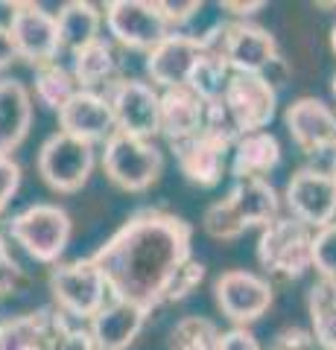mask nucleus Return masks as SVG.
<instances>
[{
    "mask_svg": "<svg viewBox=\"0 0 336 350\" xmlns=\"http://www.w3.org/2000/svg\"><path fill=\"white\" fill-rule=\"evenodd\" d=\"M307 312H310V333L316 336L322 350H336V283L316 280L307 292Z\"/></svg>",
    "mask_w": 336,
    "mask_h": 350,
    "instance_id": "obj_26",
    "label": "nucleus"
},
{
    "mask_svg": "<svg viewBox=\"0 0 336 350\" xmlns=\"http://www.w3.org/2000/svg\"><path fill=\"white\" fill-rule=\"evenodd\" d=\"M105 100L112 105L117 131L140 140H153L161 135V94L153 82L120 76L105 88Z\"/></svg>",
    "mask_w": 336,
    "mask_h": 350,
    "instance_id": "obj_8",
    "label": "nucleus"
},
{
    "mask_svg": "<svg viewBox=\"0 0 336 350\" xmlns=\"http://www.w3.org/2000/svg\"><path fill=\"white\" fill-rule=\"evenodd\" d=\"M331 91H333V100H336V73H333V82H331Z\"/></svg>",
    "mask_w": 336,
    "mask_h": 350,
    "instance_id": "obj_45",
    "label": "nucleus"
},
{
    "mask_svg": "<svg viewBox=\"0 0 336 350\" xmlns=\"http://www.w3.org/2000/svg\"><path fill=\"white\" fill-rule=\"evenodd\" d=\"M313 269L319 271V280L336 283V222L313 231Z\"/></svg>",
    "mask_w": 336,
    "mask_h": 350,
    "instance_id": "obj_34",
    "label": "nucleus"
},
{
    "mask_svg": "<svg viewBox=\"0 0 336 350\" xmlns=\"http://www.w3.org/2000/svg\"><path fill=\"white\" fill-rule=\"evenodd\" d=\"M38 175L50 190L56 193H77L88 184L96 167L94 144H85L79 137H70L64 131L50 135L38 149Z\"/></svg>",
    "mask_w": 336,
    "mask_h": 350,
    "instance_id": "obj_6",
    "label": "nucleus"
},
{
    "mask_svg": "<svg viewBox=\"0 0 336 350\" xmlns=\"http://www.w3.org/2000/svg\"><path fill=\"white\" fill-rule=\"evenodd\" d=\"M220 27H214L205 36H188V32H170L153 53H146V76L161 91L184 88L190 79V70L208 50L216 47Z\"/></svg>",
    "mask_w": 336,
    "mask_h": 350,
    "instance_id": "obj_10",
    "label": "nucleus"
},
{
    "mask_svg": "<svg viewBox=\"0 0 336 350\" xmlns=\"http://www.w3.org/2000/svg\"><path fill=\"white\" fill-rule=\"evenodd\" d=\"M202 228L211 239H220V243H229V239H240L248 228L243 225V219L237 216V211L231 207L229 199H216L205 207L202 213Z\"/></svg>",
    "mask_w": 336,
    "mask_h": 350,
    "instance_id": "obj_30",
    "label": "nucleus"
},
{
    "mask_svg": "<svg viewBox=\"0 0 336 350\" xmlns=\"http://www.w3.org/2000/svg\"><path fill=\"white\" fill-rule=\"evenodd\" d=\"M231 68L216 50H208L205 56L196 62V68L190 70V79L188 88L199 96L202 103H214V100H222L225 88L231 82Z\"/></svg>",
    "mask_w": 336,
    "mask_h": 350,
    "instance_id": "obj_28",
    "label": "nucleus"
},
{
    "mask_svg": "<svg viewBox=\"0 0 336 350\" xmlns=\"http://www.w3.org/2000/svg\"><path fill=\"white\" fill-rule=\"evenodd\" d=\"M32 91H36V100L38 105H44L47 111H62L73 96H77L79 85L73 79V73L64 68L62 62H53V64H44V68L36 70V79H32Z\"/></svg>",
    "mask_w": 336,
    "mask_h": 350,
    "instance_id": "obj_27",
    "label": "nucleus"
},
{
    "mask_svg": "<svg viewBox=\"0 0 336 350\" xmlns=\"http://www.w3.org/2000/svg\"><path fill=\"white\" fill-rule=\"evenodd\" d=\"M15 59H18V50H15L12 36H9V27L0 24V73H3Z\"/></svg>",
    "mask_w": 336,
    "mask_h": 350,
    "instance_id": "obj_42",
    "label": "nucleus"
},
{
    "mask_svg": "<svg viewBox=\"0 0 336 350\" xmlns=\"http://www.w3.org/2000/svg\"><path fill=\"white\" fill-rule=\"evenodd\" d=\"M56 310H32L0 321V350H50Z\"/></svg>",
    "mask_w": 336,
    "mask_h": 350,
    "instance_id": "obj_24",
    "label": "nucleus"
},
{
    "mask_svg": "<svg viewBox=\"0 0 336 350\" xmlns=\"http://www.w3.org/2000/svg\"><path fill=\"white\" fill-rule=\"evenodd\" d=\"M47 283L53 301H56V310L68 315L70 321H91L112 301L108 280L91 257L56 262Z\"/></svg>",
    "mask_w": 336,
    "mask_h": 350,
    "instance_id": "obj_3",
    "label": "nucleus"
},
{
    "mask_svg": "<svg viewBox=\"0 0 336 350\" xmlns=\"http://www.w3.org/2000/svg\"><path fill=\"white\" fill-rule=\"evenodd\" d=\"M214 301L234 327H248L272 310L275 289L257 271L231 269L214 280Z\"/></svg>",
    "mask_w": 336,
    "mask_h": 350,
    "instance_id": "obj_9",
    "label": "nucleus"
},
{
    "mask_svg": "<svg viewBox=\"0 0 336 350\" xmlns=\"http://www.w3.org/2000/svg\"><path fill=\"white\" fill-rule=\"evenodd\" d=\"M50 350H96V342L88 327L73 324L68 315L56 310V324H53Z\"/></svg>",
    "mask_w": 336,
    "mask_h": 350,
    "instance_id": "obj_33",
    "label": "nucleus"
},
{
    "mask_svg": "<svg viewBox=\"0 0 336 350\" xmlns=\"http://www.w3.org/2000/svg\"><path fill=\"white\" fill-rule=\"evenodd\" d=\"M103 172L123 193H144L164 172V152L153 140L114 131L103 144Z\"/></svg>",
    "mask_w": 336,
    "mask_h": 350,
    "instance_id": "obj_5",
    "label": "nucleus"
},
{
    "mask_svg": "<svg viewBox=\"0 0 336 350\" xmlns=\"http://www.w3.org/2000/svg\"><path fill=\"white\" fill-rule=\"evenodd\" d=\"M222 330L205 315H184L170 330V350H220Z\"/></svg>",
    "mask_w": 336,
    "mask_h": 350,
    "instance_id": "obj_29",
    "label": "nucleus"
},
{
    "mask_svg": "<svg viewBox=\"0 0 336 350\" xmlns=\"http://www.w3.org/2000/svg\"><path fill=\"white\" fill-rule=\"evenodd\" d=\"M202 135L220 140V144H225V146H234L237 140L243 137V131H240V126H237L234 114L229 111L225 100L205 103V126H202Z\"/></svg>",
    "mask_w": 336,
    "mask_h": 350,
    "instance_id": "obj_31",
    "label": "nucleus"
},
{
    "mask_svg": "<svg viewBox=\"0 0 336 350\" xmlns=\"http://www.w3.org/2000/svg\"><path fill=\"white\" fill-rule=\"evenodd\" d=\"M103 21L112 41L135 53H153L172 32L155 0H108Z\"/></svg>",
    "mask_w": 336,
    "mask_h": 350,
    "instance_id": "obj_7",
    "label": "nucleus"
},
{
    "mask_svg": "<svg viewBox=\"0 0 336 350\" xmlns=\"http://www.w3.org/2000/svg\"><path fill=\"white\" fill-rule=\"evenodd\" d=\"M205 126V103L196 94L184 88H170L161 94V135L167 137V144H181L202 135Z\"/></svg>",
    "mask_w": 336,
    "mask_h": 350,
    "instance_id": "obj_19",
    "label": "nucleus"
},
{
    "mask_svg": "<svg viewBox=\"0 0 336 350\" xmlns=\"http://www.w3.org/2000/svg\"><path fill=\"white\" fill-rule=\"evenodd\" d=\"M220 9H222V12H229L231 21H252L257 12H263L266 3H263V0H255V3H237V0H222Z\"/></svg>",
    "mask_w": 336,
    "mask_h": 350,
    "instance_id": "obj_40",
    "label": "nucleus"
},
{
    "mask_svg": "<svg viewBox=\"0 0 336 350\" xmlns=\"http://www.w3.org/2000/svg\"><path fill=\"white\" fill-rule=\"evenodd\" d=\"M155 3H158V12L164 15V21L170 24L172 32H181V27L190 24L202 9V3H196V0H155Z\"/></svg>",
    "mask_w": 336,
    "mask_h": 350,
    "instance_id": "obj_36",
    "label": "nucleus"
},
{
    "mask_svg": "<svg viewBox=\"0 0 336 350\" xmlns=\"http://www.w3.org/2000/svg\"><path fill=\"white\" fill-rule=\"evenodd\" d=\"M149 315L153 312L144 310V306L112 298L88 321V330L96 342V350H129L135 345V338L144 333Z\"/></svg>",
    "mask_w": 336,
    "mask_h": 350,
    "instance_id": "obj_18",
    "label": "nucleus"
},
{
    "mask_svg": "<svg viewBox=\"0 0 336 350\" xmlns=\"http://www.w3.org/2000/svg\"><path fill=\"white\" fill-rule=\"evenodd\" d=\"M59 131H64L70 137H79L85 144H105L117 131L105 94L77 91V96L59 111Z\"/></svg>",
    "mask_w": 336,
    "mask_h": 350,
    "instance_id": "obj_16",
    "label": "nucleus"
},
{
    "mask_svg": "<svg viewBox=\"0 0 336 350\" xmlns=\"http://www.w3.org/2000/svg\"><path fill=\"white\" fill-rule=\"evenodd\" d=\"M255 257L266 275L278 280H298L313 269V231L292 216H278L260 228Z\"/></svg>",
    "mask_w": 336,
    "mask_h": 350,
    "instance_id": "obj_2",
    "label": "nucleus"
},
{
    "mask_svg": "<svg viewBox=\"0 0 336 350\" xmlns=\"http://www.w3.org/2000/svg\"><path fill=\"white\" fill-rule=\"evenodd\" d=\"M246 228H266L281 216V196L266 178H240L225 193Z\"/></svg>",
    "mask_w": 336,
    "mask_h": 350,
    "instance_id": "obj_21",
    "label": "nucleus"
},
{
    "mask_svg": "<svg viewBox=\"0 0 336 350\" xmlns=\"http://www.w3.org/2000/svg\"><path fill=\"white\" fill-rule=\"evenodd\" d=\"M287 131L301 152L307 155H324L336 152V111L316 100V96H298L284 111Z\"/></svg>",
    "mask_w": 336,
    "mask_h": 350,
    "instance_id": "obj_14",
    "label": "nucleus"
},
{
    "mask_svg": "<svg viewBox=\"0 0 336 350\" xmlns=\"http://www.w3.org/2000/svg\"><path fill=\"white\" fill-rule=\"evenodd\" d=\"M73 219L62 204L36 202L9 219V237L27 251L32 260L56 266L64 248L70 245Z\"/></svg>",
    "mask_w": 336,
    "mask_h": 350,
    "instance_id": "obj_4",
    "label": "nucleus"
},
{
    "mask_svg": "<svg viewBox=\"0 0 336 350\" xmlns=\"http://www.w3.org/2000/svg\"><path fill=\"white\" fill-rule=\"evenodd\" d=\"M331 175H333V181H336V152H333V161H331Z\"/></svg>",
    "mask_w": 336,
    "mask_h": 350,
    "instance_id": "obj_44",
    "label": "nucleus"
},
{
    "mask_svg": "<svg viewBox=\"0 0 336 350\" xmlns=\"http://www.w3.org/2000/svg\"><path fill=\"white\" fill-rule=\"evenodd\" d=\"M32 126V94L24 82L0 79V155H12Z\"/></svg>",
    "mask_w": 336,
    "mask_h": 350,
    "instance_id": "obj_20",
    "label": "nucleus"
},
{
    "mask_svg": "<svg viewBox=\"0 0 336 350\" xmlns=\"http://www.w3.org/2000/svg\"><path fill=\"white\" fill-rule=\"evenodd\" d=\"M260 79L269 82V85L275 88V91H281V88L287 85V79H289V64L284 62V56H278L272 64H269V68L260 73Z\"/></svg>",
    "mask_w": 336,
    "mask_h": 350,
    "instance_id": "obj_41",
    "label": "nucleus"
},
{
    "mask_svg": "<svg viewBox=\"0 0 336 350\" xmlns=\"http://www.w3.org/2000/svg\"><path fill=\"white\" fill-rule=\"evenodd\" d=\"M193 257V228L181 216L144 207L135 211L91 254L103 269L112 298L158 310L170 278Z\"/></svg>",
    "mask_w": 336,
    "mask_h": 350,
    "instance_id": "obj_1",
    "label": "nucleus"
},
{
    "mask_svg": "<svg viewBox=\"0 0 336 350\" xmlns=\"http://www.w3.org/2000/svg\"><path fill=\"white\" fill-rule=\"evenodd\" d=\"M0 216H3V213H0Z\"/></svg>",
    "mask_w": 336,
    "mask_h": 350,
    "instance_id": "obj_46",
    "label": "nucleus"
},
{
    "mask_svg": "<svg viewBox=\"0 0 336 350\" xmlns=\"http://www.w3.org/2000/svg\"><path fill=\"white\" fill-rule=\"evenodd\" d=\"M59 21V38H62V50H68L70 56L82 47H88L91 41L103 38V9L88 3V0H68L59 6L56 12Z\"/></svg>",
    "mask_w": 336,
    "mask_h": 350,
    "instance_id": "obj_25",
    "label": "nucleus"
},
{
    "mask_svg": "<svg viewBox=\"0 0 336 350\" xmlns=\"http://www.w3.org/2000/svg\"><path fill=\"white\" fill-rule=\"evenodd\" d=\"M331 47H333V53H336V24L331 27Z\"/></svg>",
    "mask_w": 336,
    "mask_h": 350,
    "instance_id": "obj_43",
    "label": "nucleus"
},
{
    "mask_svg": "<svg viewBox=\"0 0 336 350\" xmlns=\"http://www.w3.org/2000/svg\"><path fill=\"white\" fill-rule=\"evenodd\" d=\"M18 187H21V163L12 155H0V213L12 202Z\"/></svg>",
    "mask_w": 336,
    "mask_h": 350,
    "instance_id": "obj_38",
    "label": "nucleus"
},
{
    "mask_svg": "<svg viewBox=\"0 0 336 350\" xmlns=\"http://www.w3.org/2000/svg\"><path fill=\"white\" fill-rule=\"evenodd\" d=\"M266 350H319V345L316 336L305 330V327H284L281 333H275Z\"/></svg>",
    "mask_w": 336,
    "mask_h": 350,
    "instance_id": "obj_37",
    "label": "nucleus"
},
{
    "mask_svg": "<svg viewBox=\"0 0 336 350\" xmlns=\"http://www.w3.org/2000/svg\"><path fill=\"white\" fill-rule=\"evenodd\" d=\"M9 9H12V18L6 27L15 41L18 59H24L32 70L59 62L62 38L56 12H47L38 3H9Z\"/></svg>",
    "mask_w": 336,
    "mask_h": 350,
    "instance_id": "obj_11",
    "label": "nucleus"
},
{
    "mask_svg": "<svg viewBox=\"0 0 336 350\" xmlns=\"http://www.w3.org/2000/svg\"><path fill=\"white\" fill-rule=\"evenodd\" d=\"M214 50L229 62L231 73L252 76H260L281 56L275 36L266 27L255 24V21H229V24H222Z\"/></svg>",
    "mask_w": 336,
    "mask_h": 350,
    "instance_id": "obj_13",
    "label": "nucleus"
},
{
    "mask_svg": "<svg viewBox=\"0 0 336 350\" xmlns=\"http://www.w3.org/2000/svg\"><path fill=\"white\" fill-rule=\"evenodd\" d=\"M222 100L234 114L243 135H248V131H266L278 111V91L252 73H234Z\"/></svg>",
    "mask_w": 336,
    "mask_h": 350,
    "instance_id": "obj_15",
    "label": "nucleus"
},
{
    "mask_svg": "<svg viewBox=\"0 0 336 350\" xmlns=\"http://www.w3.org/2000/svg\"><path fill=\"white\" fill-rule=\"evenodd\" d=\"M27 283H29L27 271L21 269V262L12 257L6 239L0 237V298H6V295H18Z\"/></svg>",
    "mask_w": 336,
    "mask_h": 350,
    "instance_id": "obj_35",
    "label": "nucleus"
},
{
    "mask_svg": "<svg viewBox=\"0 0 336 350\" xmlns=\"http://www.w3.org/2000/svg\"><path fill=\"white\" fill-rule=\"evenodd\" d=\"M281 163V144L272 131H248L231 146L229 170L234 181L240 178H266Z\"/></svg>",
    "mask_w": 336,
    "mask_h": 350,
    "instance_id": "obj_22",
    "label": "nucleus"
},
{
    "mask_svg": "<svg viewBox=\"0 0 336 350\" xmlns=\"http://www.w3.org/2000/svg\"><path fill=\"white\" fill-rule=\"evenodd\" d=\"M170 149H172V155H176L181 175L193 184V187L211 190L222 181L225 170H229L231 146H225L208 135H196L190 140H181V144H172Z\"/></svg>",
    "mask_w": 336,
    "mask_h": 350,
    "instance_id": "obj_17",
    "label": "nucleus"
},
{
    "mask_svg": "<svg viewBox=\"0 0 336 350\" xmlns=\"http://www.w3.org/2000/svg\"><path fill=\"white\" fill-rule=\"evenodd\" d=\"M284 204L292 219L305 222L310 231H322L336 222V181L331 170L301 167L287 181Z\"/></svg>",
    "mask_w": 336,
    "mask_h": 350,
    "instance_id": "obj_12",
    "label": "nucleus"
},
{
    "mask_svg": "<svg viewBox=\"0 0 336 350\" xmlns=\"http://www.w3.org/2000/svg\"><path fill=\"white\" fill-rule=\"evenodd\" d=\"M202 280H205V262L196 260V257H190L188 262H184V266L176 269V275L170 278L164 295H161V306H164V304H179V301H184L193 289L199 286Z\"/></svg>",
    "mask_w": 336,
    "mask_h": 350,
    "instance_id": "obj_32",
    "label": "nucleus"
},
{
    "mask_svg": "<svg viewBox=\"0 0 336 350\" xmlns=\"http://www.w3.org/2000/svg\"><path fill=\"white\" fill-rule=\"evenodd\" d=\"M70 73L77 79L79 91H96V88H108L120 79V53L112 38H96L88 47L73 53Z\"/></svg>",
    "mask_w": 336,
    "mask_h": 350,
    "instance_id": "obj_23",
    "label": "nucleus"
},
{
    "mask_svg": "<svg viewBox=\"0 0 336 350\" xmlns=\"http://www.w3.org/2000/svg\"><path fill=\"white\" fill-rule=\"evenodd\" d=\"M220 350H263V347H260V342L248 327H231V330L222 333Z\"/></svg>",
    "mask_w": 336,
    "mask_h": 350,
    "instance_id": "obj_39",
    "label": "nucleus"
}]
</instances>
